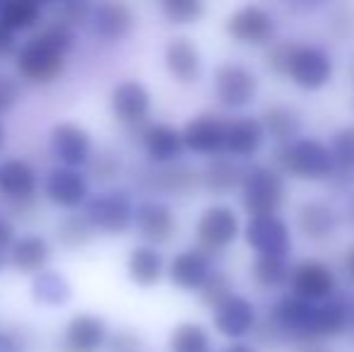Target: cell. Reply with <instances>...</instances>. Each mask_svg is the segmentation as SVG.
Returning <instances> with one entry per match:
<instances>
[{"instance_id":"ba28073f","label":"cell","mask_w":354,"mask_h":352,"mask_svg":"<svg viewBox=\"0 0 354 352\" xmlns=\"http://www.w3.org/2000/svg\"><path fill=\"white\" fill-rule=\"evenodd\" d=\"M243 237H246V244L258 251V256L284 259L292 251V232L280 215L248 217Z\"/></svg>"},{"instance_id":"83f0119b","label":"cell","mask_w":354,"mask_h":352,"mask_svg":"<svg viewBox=\"0 0 354 352\" xmlns=\"http://www.w3.org/2000/svg\"><path fill=\"white\" fill-rule=\"evenodd\" d=\"M243 169L232 160V157L217 155L207 162V167L201 174V183L212 193V196H229L232 191L241 188Z\"/></svg>"},{"instance_id":"ab89813d","label":"cell","mask_w":354,"mask_h":352,"mask_svg":"<svg viewBox=\"0 0 354 352\" xmlns=\"http://www.w3.org/2000/svg\"><path fill=\"white\" fill-rule=\"evenodd\" d=\"M162 12L169 22L174 24H191L198 22L201 15L205 12V5L198 3V0H164L162 5Z\"/></svg>"},{"instance_id":"7c38bea8","label":"cell","mask_w":354,"mask_h":352,"mask_svg":"<svg viewBox=\"0 0 354 352\" xmlns=\"http://www.w3.org/2000/svg\"><path fill=\"white\" fill-rule=\"evenodd\" d=\"M133 225H136L138 234L147 241V246H162L171 241L174 232H176V217L174 210L162 201H142L136 205L133 212Z\"/></svg>"},{"instance_id":"d6a6232c","label":"cell","mask_w":354,"mask_h":352,"mask_svg":"<svg viewBox=\"0 0 354 352\" xmlns=\"http://www.w3.org/2000/svg\"><path fill=\"white\" fill-rule=\"evenodd\" d=\"M41 5L34 0H10L0 5V24L8 32H27L41 22Z\"/></svg>"},{"instance_id":"44dd1931","label":"cell","mask_w":354,"mask_h":352,"mask_svg":"<svg viewBox=\"0 0 354 352\" xmlns=\"http://www.w3.org/2000/svg\"><path fill=\"white\" fill-rule=\"evenodd\" d=\"M92 34L104 41H121L136 24V12L126 3H102L89 15Z\"/></svg>"},{"instance_id":"52a82bcc","label":"cell","mask_w":354,"mask_h":352,"mask_svg":"<svg viewBox=\"0 0 354 352\" xmlns=\"http://www.w3.org/2000/svg\"><path fill=\"white\" fill-rule=\"evenodd\" d=\"M48 145H51L53 157L61 162V167H68V169H80L92 160V136L80 123H56L51 128Z\"/></svg>"},{"instance_id":"681fc988","label":"cell","mask_w":354,"mask_h":352,"mask_svg":"<svg viewBox=\"0 0 354 352\" xmlns=\"http://www.w3.org/2000/svg\"><path fill=\"white\" fill-rule=\"evenodd\" d=\"M224 352H256V348H251V345H246V343H234Z\"/></svg>"},{"instance_id":"7dc6e473","label":"cell","mask_w":354,"mask_h":352,"mask_svg":"<svg viewBox=\"0 0 354 352\" xmlns=\"http://www.w3.org/2000/svg\"><path fill=\"white\" fill-rule=\"evenodd\" d=\"M15 241V227L10 220H5V217H0V249L8 251L10 246H12Z\"/></svg>"},{"instance_id":"8d00e7d4","label":"cell","mask_w":354,"mask_h":352,"mask_svg":"<svg viewBox=\"0 0 354 352\" xmlns=\"http://www.w3.org/2000/svg\"><path fill=\"white\" fill-rule=\"evenodd\" d=\"M335 162V172H345L352 174L354 172V126H342L333 133L330 145H328Z\"/></svg>"},{"instance_id":"8fae6325","label":"cell","mask_w":354,"mask_h":352,"mask_svg":"<svg viewBox=\"0 0 354 352\" xmlns=\"http://www.w3.org/2000/svg\"><path fill=\"white\" fill-rule=\"evenodd\" d=\"M289 77L301 89H321L333 77V58L316 44H299L292 58Z\"/></svg>"},{"instance_id":"1f68e13d","label":"cell","mask_w":354,"mask_h":352,"mask_svg":"<svg viewBox=\"0 0 354 352\" xmlns=\"http://www.w3.org/2000/svg\"><path fill=\"white\" fill-rule=\"evenodd\" d=\"M154 186H157L159 191L171 193V196H188V193L201 186V174H198L191 165L171 162V165H164L162 169L154 174Z\"/></svg>"},{"instance_id":"ac0fdd59","label":"cell","mask_w":354,"mask_h":352,"mask_svg":"<svg viewBox=\"0 0 354 352\" xmlns=\"http://www.w3.org/2000/svg\"><path fill=\"white\" fill-rule=\"evenodd\" d=\"M152 97L149 89L138 80H123L111 89V111L126 126H138L149 116Z\"/></svg>"},{"instance_id":"3957f363","label":"cell","mask_w":354,"mask_h":352,"mask_svg":"<svg viewBox=\"0 0 354 352\" xmlns=\"http://www.w3.org/2000/svg\"><path fill=\"white\" fill-rule=\"evenodd\" d=\"M284 178L268 165H253L243 169L241 178V205L248 217L277 215L284 205Z\"/></svg>"},{"instance_id":"e575fe53","label":"cell","mask_w":354,"mask_h":352,"mask_svg":"<svg viewBox=\"0 0 354 352\" xmlns=\"http://www.w3.org/2000/svg\"><path fill=\"white\" fill-rule=\"evenodd\" d=\"M58 241H61L66 249H80L92 239L94 230L89 225V220L84 217V212H68L56 227Z\"/></svg>"},{"instance_id":"836d02e7","label":"cell","mask_w":354,"mask_h":352,"mask_svg":"<svg viewBox=\"0 0 354 352\" xmlns=\"http://www.w3.org/2000/svg\"><path fill=\"white\" fill-rule=\"evenodd\" d=\"M169 350L171 352H210V335L201 324L183 321L169 335Z\"/></svg>"},{"instance_id":"30bf717a","label":"cell","mask_w":354,"mask_h":352,"mask_svg":"<svg viewBox=\"0 0 354 352\" xmlns=\"http://www.w3.org/2000/svg\"><path fill=\"white\" fill-rule=\"evenodd\" d=\"M292 295L304 302H326L335 292V275L323 261L306 259L289 270Z\"/></svg>"},{"instance_id":"b9f144b4","label":"cell","mask_w":354,"mask_h":352,"mask_svg":"<svg viewBox=\"0 0 354 352\" xmlns=\"http://www.w3.org/2000/svg\"><path fill=\"white\" fill-rule=\"evenodd\" d=\"M104 350L106 352H147V345H145L142 335H138L136 331H116L106 338L104 343Z\"/></svg>"},{"instance_id":"7402d4cb","label":"cell","mask_w":354,"mask_h":352,"mask_svg":"<svg viewBox=\"0 0 354 352\" xmlns=\"http://www.w3.org/2000/svg\"><path fill=\"white\" fill-rule=\"evenodd\" d=\"M48 261H51V244L39 234L19 237L8 251V263L22 275H37L46 270Z\"/></svg>"},{"instance_id":"6da1fadb","label":"cell","mask_w":354,"mask_h":352,"mask_svg":"<svg viewBox=\"0 0 354 352\" xmlns=\"http://www.w3.org/2000/svg\"><path fill=\"white\" fill-rule=\"evenodd\" d=\"M75 37L71 29L51 22L22 44L17 51V73L32 85H51L66 71V56Z\"/></svg>"},{"instance_id":"bcb514c9","label":"cell","mask_w":354,"mask_h":352,"mask_svg":"<svg viewBox=\"0 0 354 352\" xmlns=\"http://www.w3.org/2000/svg\"><path fill=\"white\" fill-rule=\"evenodd\" d=\"M0 352H27V343L15 331H0Z\"/></svg>"},{"instance_id":"d6986e66","label":"cell","mask_w":354,"mask_h":352,"mask_svg":"<svg viewBox=\"0 0 354 352\" xmlns=\"http://www.w3.org/2000/svg\"><path fill=\"white\" fill-rule=\"evenodd\" d=\"M313 309H316V304L289 295V297H282L280 302H275L268 321L280 331L284 340L299 338V335H313L311 333Z\"/></svg>"},{"instance_id":"816d5d0a","label":"cell","mask_w":354,"mask_h":352,"mask_svg":"<svg viewBox=\"0 0 354 352\" xmlns=\"http://www.w3.org/2000/svg\"><path fill=\"white\" fill-rule=\"evenodd\" d=\"M5 263H8V251L0 249V270H3V268H5Z\"/></svg>"},{"instance_id":"ffe728a7","label":"cell","mask_w":354,"mask_h":352,"mask_svg":"<svg viewBox=\"0 0 354 352\" xmlns=\"http://www.w3.org/2000/svg\"><path fill=\"white\" fill-rule=\"evenodd\" d=\"M39 188V176L29 162L24 160H8L0 165V193L8 198L12 205L32 203Z\"/></svg>"},{"instance_id":"d4e9b609","label":"cell","mask_w":354,"mask_h":352,"mask_svg":"<svg viewBox=\"0 0 354 352\" xmlns=\"http://www.w3.org/2000/svg\"><path fill=\"white\" fill-rule=\"evenodd\" d=\"M210 272H212L210 259L198 249L181 251V254L174 256L171 263H169V280L186 292L201 290L203 282L207 280Z\"/></svg>"},{"instance_id":"9c48e42d","label":"cell","mask_w":354,"mask_h":352,"mask_svg":"<svg viewBox=\"0 0 354 352\" xmlns=\"http://www.w3.org/2000/svg\"><path fill=\"white\" fill-rule=\"evenodd\" d=\"M214 97L229 109L251 104L258 97V77L241 63H222L214 71Z\"/></svg>"},{"instance_id":"4fadbf2b","label":"cell","mask_w":354,"mask_h":352,"mask_svg":"<svg viewBox=\"0 0 354 352\" xmlns=\"http://www.w3.org/2000/svg\"><path fill=\"white\" fill-rule=\"evenodd\" d=\"M224 136H227V123L214 113H198L181 128L183 150H191L196 155H219L224 150Z\"/></svg>"},{"instance_id":"8992f818","label":"cell","mask_w":354,"mask_h":352,"mask_svg":"<svg viewBox=\"0 0 354 352\" xmlns=\"http://www.w3.org/2000/svg\"><path fill=\"white\" fill-rule=\"evenodd\" d=\"M227 34L246 46H268L275 41L277 24L270 10L263 5H241L227 19Z\"/></svg>"},{"instance_id":"f546056e","label":"cell","mask_w":354,"mask_h":352,"mask_svg":"<svg viewBox=\"0 0 354 352\" xmlns=\"http://www.w3.org/2000/svg\"><path fill=\"white\" fill-rule=\"evenodd\" d=\"M347 326H350V309L340 299H326L321 304H316L313 321H311V333L318 340L345 333Z\"/></svg>"},{"instance_id":"2e32d148","label":"cell","mask_w":354,"mask_h":352,"mask_svg":"<svg viewBox=\"0 0 354 352\" xmlns=\"http://www.w3.org/2000/svg\"><path fill=\"white\" fill-rule=\"evenodd\" d=\"M44 196L58 207H80L89 196L87 176L80 174V169H68V167H56L44 178Z\"/></svg>"},{"instance_id":"4dcf8cb0","label":"cell","mask_w":354,"mask_h":352,"mask_svg":"<svg viewBox=\"0 0 354 352\" xmlns=\"http://www.w3.org/2000/svg\"><path fill=\"white\" fill-rule=\"evenodd\" d=\"M32 297L41 306H63L73 297V285L56 270H41L32 280Z\"/></svg>"},{"instance_id":"277c9868","label":"cell","mask_w":354,"mask_h":352,"mask_svg":"<svg viewBox=\"0 0 354 352\" xmlns=\"http://www.w3.org/2000/svg\"><path fill=\"white\" fill-rule=\"evenodd\" d=\"M133 212H136V205H133V201H131V193L128 191H106L87 203L84 217L89 220V225H92L94 232L116 237V234H123V232L131 230Z\"/></svg>"},{"instance_id":"7a4b0ae2","label":"cell","mask_w":354,"mask_h":352,"mask_svg":"<svg viewBox=\"0 0 354 352\" xmlns=\"http://www.w3.org/2000/svg\"><path fill=\"white\" fill-rule=\"evenodd\" d=\"M275 167L277 174H294L304 181H321L335 174V162L321 140L313 138H297L292 145L275 147Z\"/></svg>"},{"instance_id":"7bdbcfd3","label":"cell","mask_w":354,"mask_h":352,"mask_svg":"<svg viewBox=\"0 0 354 352\" xmlns=\"http://www.w3.org/2000/svg\"><path fill=\"white\" fill-rule=\"evenodd\" d=\"M328 24H330V32L335 34L337 39H342V41H345L347 37H352L354 34V5H337V8L333 10L330 19H328Z\"/></svg>"},{"instance_id":"5bb4252c","label":"cell","mask_w":354,"mask_h":352,"mask_svg":"<svg viewBox=\"0 0 354 352\" xmlns=\"http://www.w3.org/2000/svg\"><path fill=\"white\" fill-rule=\"evenodd\" d=\"M109 338L106 319L99 314L80 311L66 326L63 333V350L66 352H99L104 350V343Z\"/></svg>"},{"instance_id":"ee69618b","label":"cell","mask_w":354,"mask_h":352,"mask_svg":"<svg viewBox=\"0 0 354 352\" xmlns=\"http://www.w3.org/2000/svg\"><path fill=\"white\" fill-rule=\"evenodd\" d=\"M89 169H92V176L99 178V181H113L121 174V160L113 152H99V157L92 162Z\"/></svg>"},{"instance_id":"f35d334b","label":"cell","mask_w":354,"mask_h":352,"mask_svg":"<svg viewBox=\"0 0 354 352\" xmlns=\"http://www.w3.org/2000/svg\"><path fill=\"white\" fill-rule=\"evenodd\" d=\"M234 285H232V277L227 275V272L222 270H212L210 275H207V280L203 282V287L198 292H201V302L207 306H219L227 297L234 295Z\"/></svg>"},{"instance_id":"c3c4849f","label":"cell","mask_w":354,"mask_h":352,"mask_svg":"<svg viewBox=\"0 0 354 352\" xmlns=\"http://www.w3.org/2000/svg\"><path fill=\"white\" fill-rule=\"evenodd\" d=\"M15 48V34L0 24V53H10Z\"/></svg>"},{"instance_id":"db71d44e","label":"cell","mask_w":354,"mask_h":352,"mask_svg":"<svg viewBox=\"0 0 354 352\" xmlns=\"http://www.w3.org/2000/svg\"><path fill=\"white\" fill-rule=\"evenodd\" d=\"M5 145V128H3V123H0V147Z\"/></svg>"},{"instance_id":"cb8c5ba5","label":"cell","mask_w":354,"mask_h":352,"mask_svg":"<svg viewBox=\"0 0 354 352\" xmlns=\"http://www.w3.org/2000/svg\"><path fill=\"white\" fill-rule=\"evenodd\" d=\"M297 227L304 239L308 241H328L337 230V215L328 203L306 201L297 210Z\"/></svg>"},{"instance_id":"5b68a950","label":"cell","mask_w":354,"mask_h":352,"mask_svg":"<svg viewBox=\"0 0 354 352\" xmlns=\"http://www.w3.org/2000/svg\"><path fill=\"white\" fill-rule=\"evenodd\" d=\"M241 234V222H239L236 212L227 205H210L201 212L196 225V237L201 244L203 254H217V251L227 249L229 244L236 241Z\"/></svg>"},{"instance_id":"d590c367","label":"cell","mask_w":354,"mask_h":352,"mask_svg":"<svg viewBox=\"0 0 354 352\" xmlns=\"http://www.w3.org/2000/svg\"><path fill=\"white\" fill-rule=\"evenodd\" d=\"M253 280H256L258 287L277 290L289 280L287 261L277 259V256H256V261H253Z\"/></svg>"},{"instance_id":"f1b7e54d","label":"cell","mask_w":354,"mask_h":352,"mask_svg":"<svg viewBox=\"0 0 354 352\" xmlns=\"http://www.w3.org/2000/svg\"><path fill=\"white\" fill-rule=\"evenodd\" d=\"M128 277L138 287H154L164 277V259L152 246H136L128 256Z\"/></svg>"},{"instance_id":"f907efd6","label":"cell","mask_w":354,"mask_h":352,"mask_svg":"<svg viewBox=\"0 0 354 352\" xmlns=\"http://www.w3.org/2000/svg\"><path fill=\"white\" fill-rule=\"evenodd\" d=\"M347 268H350V272H352V277H354V246H352L350 256H347Z\"/></svg>"},{"instance_id":"4316f807","label":"cell","mask_w":354,"mask_h":352,"mask_svg":"<svg viewBox=\"0 0 354 352\" xmlns=\"http://www.w3.org/2000/svg\"><path fill=\"white\" fill-rule=\"evenodd\" d=\"M263 138H266V131H263L261 121L253 116H241L227 123L224 150L236 157H253L263 147Z\"/></svg>"},{"instance_id":"603a6c76","label":"cell","mask_w":354,"mask_h":352,"mask_svg":"<svg viewBox=\"0 0 354 352\" xmlns=\"http://www.w3.org/2000/svg\"><path fill=\"white\" fill-rule=\"evenodd\" d=\"M142 147L154 165H171L181 157V131L171 123H152L142 131Z\"/></svg>"},{"instance_id":"60d3db41","label":"cell","mask_w":354,"mask_h":352,"mask_svg":"<svg viewBox=\"0 0 354 352\" xmlns=\"http://www.w3.org/2000/svg\"><path fill=\"white\" fill-rule=\"evenodd\" d=\"M51 12H53V22L73 32L75 27H84V24L89 22L92 5H87V3H61V5H53Z\"/></svg>"},{"instance_id":"f6af8a7d","label":"cell","mask_w":354,"mask_h":352,"mask_svg":"<svg viewBox=\"0 0 354 352\" xmlns=\"http://www.w3.org/2000/svg\"><path fill=\"white\" fill-rule=\"evenodd\" d=\"M19 102V82L10 75H0V111H10Z\"/></svg>"},{"instance_id":"74e56055","label":"cell","mask_w":354,"mask_h":352,"mask_svg":"<svg viewBox=\"0 0 354 352\" xmlns=\"http://www.w3.org/2000/svg\"><path fill=\"white\" fill-rule=\"evenodd\" d=\"M297 41L292 39H275V41L268 44L266 51V63L275 75L289 77V68H292V58L297 53Z\"/></svg>"},{"instance_id":"484cf974","label":"cell","mask_w":354,"mask_h":352,"mask_svg":"<svg viewBox=\"0 0 354 352\" xmlns=\"http://www.w3.org/2000/svg\"><path fill=\"white\" fill-rule=\"evenodd\" d=\"M258 121H261L266 136L275 138L277 145H292L304 128L301 113L289 104H270L263 109V116Z\"/></svg>"},{"instance_id":"f5cc1de1","label":"cell","mask_w":354,"mask_h":352,"mask_svg":"<svg viewBox=\"0 0 354 352\" xmlns=\"http://www.w3.org/2000/svg\"><path fill=\"white\" fill-rule=\"evenodd\" d=\"M347 217H350V222H352V227H354V198L350 201V210H347Z\"/></svg>"},{"instance_id":"e0dca14e","label":"cell","mask_w":354,"mask_h":352,"mask_svg":"<svg viewBox=\"0 0 354 352\" xmlns=\"http://www.w3.org/2000/svg\"><path fill=\"white\" fill-rule=\"evenodd\" d=\"M164 66L169 75L181 85H193L201 80L203 73V58L201 48L188 37H174L164 46Z\"/></svg>"},{"instance_id":"9a60e30c","label":"cell","mask_w":354,"mask_h":352,"mask_svg":"<svg viewBox=\"0 0 354 352\" xmlns=\"http://www.w3.org/2000/svg\"><path fill=\"white\" fill-rule=\"evenodd\" d=\"M256 306L241 295H232L222 302L219 306H214L212 311V324L224 338L239 340L243 335L253 333L256 328Z\"/></svg>"}]
</instances>
